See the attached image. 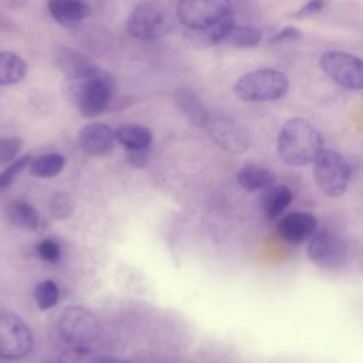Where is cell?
I'll use <instances>...</instances> for the list:
<instances>
[{
	"label": "cell",
	"instance_id": "6da1fadb",
	"mask_svg": "<svg viewBox=\"0 0 363 363\" xmlns=\"http://www.w3.org/2000/svg\"><path fill=\"white\" fill-rule=\"evenodd\" d=\"M115 91V81L105 69L82 78H65L61 84L62 96L85 118H95L106 111Z\"/></svg>",
	"mask_w": 363,
	"mask_h": 363
},
{
	"label": "cell",
	"instance_id": "7a4b0ae2",
	"mask_svg": "<svg viewBox=\"0 0 363 363\" xmlns=\"http://www.w3.org/2000/svg\"><path fill=\"white\" fill-rule=\"evenodd\" d=\"M278 155L289 166H305L315 160L323 149V139L318 129L302 118L288 119L277 142Z\"/></svg>",
	"mask_w": 363,
	"mask_h": 363
},
{
	"label": "cell",
	"instance_id": "3957f363",
	"mask_svg": "<svg viewBox=\"0 0 363 363\" xmlns=\"http://www.w3.org/2000/svg\"><path fill=\"white\" fill-rule=\"evenodd\" d=\"M288 89V75L272 68L247 72L234 84L235 96L245 102H272L281 99Z\"/></svg>",
	"mask_w": 363,
	"mask_h": 363
},
{
	"label": "cell",
	"instance_id": "277c9868",
	"mask_svg": "<svg viewBox=\"0 0 363 363\" xmlns=\"http://www.w3.org/2000/svg\"><path fill=\"white\" fill-rule=\"evenodd\" d=\"M313 177L318 187L329 197L342 196L350 180V167L346 159L332 149H322L315 157Z\"/></svg>",
	"mask_w": 363,
	"mask_h": 363
},
{
	"label": "cell",
	"instance_id": "5b68a950",
	"mask_svg": "<svg viewBox=\"0 0 363 363\" xmlns=\"http://www.w3.org/2000/svg\"><path fill=\"white\" fill-rule=\"evenodd\" d=\"M33 343V332L26 320L13 311L0 309V359H21L31 352Z\"/></svg>",
	"mask_w": 363,
	"mask_h": 363
},
{
	"label": "cell",
	"instance_id": "8992f818",
	"mask_svg": "<svg viewBox=\"0 0 363 363\" xmlns=\"http://www.w3.org/2000/svg\"><path fill=\"white\" fill-rule=\"evenodd\" d=\"M58 330L61 337L72 346H89L101 333L99 320L85 306H68L60 316Z\"/></svg>",
	"mask_w": 363,
	"mask_h": 363
},
{
	"label": "cell",
	"instance_id": "52a82bcc",
	"mask_svg": "<svg viewBox=\"0 0 363 363\" xmlns=\"http://www.w3.org/2000/svg\"><path fill=\"white\" fill-rule=\"evenodd\" d=\"M169 20L164 10L153 1H140L126 20L128 33L138 40L150 41L166 34Z\"/></svg>",
	"mask_w": 363,
	"mask_h": 363
},
{
	"label": "cell",
	"instance_id": "ba28073f",
	"mask_svg": "<svg viewBox=\"0 0 363 363\" xmlns=\"http://www.w3.org/2000/svg\"><path fill=\"white\" fill-rule=\"evenodd\" d=\"M231 11V0H179L176 6L177 18L186 30L207 27Z\"/></svg>",
	"mask_w": 363,
	"mask_h": 363
},
{
	"label": "cell",
	"instance_id": "9c48e42d",
	"mask_svg": "<svg viewBox=\"0 0 363 363\" xmlns=\"http://www.w3.org/2000/svg\"><path fill=\"white\" fill-rule=\"evenodd\" d=\"M319 64L322 71L340 86L354 91L363 88V64L359 57L343 51H326Z\"/></svg>",
	"mask_w": 363,
	"mask_h": 363
},
{
	"label": "cell",
	"instance_id": "30bf717a",
	"mask_svg": "<svg viewBox=\"0 0 363 363\" xmlns=\"http://www.w3.org/2000/svg\"><path fill=\"white\" fill-rule=\"evenodd\" d=\"M347 254V245L345 240L332 230L315 231L309 237L308 257L320 268L333 269L343 264Z\"/></svg>",
	"mask_w": 363,
	"mask_h": 363
},
{
	"label": "cell",
	"instance_id": "8fae6325",
	"mask_svg": "<svg viewBox=\"0 0 363 363\" xmlns=\"http://www.w3.org/2000/svg\"><path fill=\"white\" fill-rule=\"evenodd\" d=\"M211 139L225 152L240 155L247 150L248 139L244 130L223 112H210L204 123Z\"/></svg>",
	"mask_w": 363,
	"mask_h": 363
},
{
	"label": "cell",
	"instance_id": "7c38bea8",
	"mask_svg": "<svg viewBox=\"0 0 363 363\" xmlns=\"http://www.w3.org/2000/svg\"><path fill=\"white\" fill-rule=\"evenodd\" d=\"M277 230L286 242L301 244L318 230V218L305 211L289 213L279 220Z\"/></svg>",
	"mask_w": 363,
	"mask_h": 363
},
{
	"label": "cell",
	"instance_id": "4fadbf2b",
	"mask_svg": "<svg viewBox=\"0 0 363 363\" xmlns=\"http://www.w3.org/2000/svg\"><path fill=\"white\" fill-rule=\"evenodd\" d=\"M81 149L92 156H102L112 150L115 143V130L102 122L85 125L78 133Z\"/></svg>",
	"mask_w": 363,
	"mask_h": 363
},
{
	"label": "cell",
	"instance_id": "5bb4252c",
	"mask_svg": "<svg viewBox=\"0 0 363 363\" xmlns=\"http://www.w3.org/2000/svg\"><path fill=\"white\" fill-rule=\"evenodd\" d=\"M54 60L57 68L65 78L89 77L101 69V67H98L88 55L69 47H58Z\"/></svg>",
	"mask_w": 363,
	"mask_h": 363
},
{
	"label": "cell",
	"instance_id": "9a60e30c",
	"mask_svg": "<svg viewBox=\"0 0 363 363\" xmlns=\"http://www.w3.org/2000/svg\"><path fill=\"white\" fill-rule=\"evenodd\" d=\"M50 16L61 26H74L92 14L86 0H47Z\"/></svg>",
	"mask_w": 363,
	"mask_h": 363
},
{
	"label": "cell",
	"instance_id": "2e32d148",
	"mask_svg": "<svg viewBox=\"0 0 363 363\" xmlns=\"http://www.w3.org/2000/svg\"><path fill=\"white\" fill-rule=\"evenodd\" d=\"M235 24V17L234 13H228L218 21L199 28V30H186L184 37L193 44V45H200V47H210L216 45L221 41H224L225 35L231 30V27Z\"/></svg>",
	"mask_w": 363,
	"mask_h": 363
},
{
	"label": "cell",
	"instance_id": "e0dca14e",
	"mask_svg": "<svg viewBox=\"0 0 363 363\" xmlns=\"http://www.w3.org/2000/svg\"><path fill=\"white\" fill-rule=\"evenodd\" d=\"M176 102L180 111L183 112V115L186 116V119L191 125L200 126V128L204 126L210 111H207L206 105L194 91L189 88H180L176 92Z\"/></svg>",
	"mask_w": 363,
	"mask_h": 363
},
{
	"label": "cell",
	"instance_id": "ac0fdd59",
	"mask_svg": "<svg viewBox=\"0 0 363 363\" xmlns=\"http://www.w3.org/2000/svg\"><path fill=\"white\" fill-rule=\"evenodd\" d=\"M6 218L20 230L33 231L40 225V214L34 206L26 200H13L6 207Z\"/></svg>",
	"mask_w": 363,
	"mask_h": 363
},
{
	"label": "cell",
	"instance_id": "d6986e66",
	"mask_svg": "<svg viewBox=\"0 0 363 363\" xmlns=\"http://www.w3.org/2000/svg\"><path fill=\"white\" fill-rule=\"evenodd\" d=\"M115 140H118L126 150L149 149L153 140L152 130L143 125L128 123L115 130Z\"/></svg>",
	"mask_w": 363,
	"mask_h": 363
},
{
	"label": "cell",
	"instance_id": "ffe728a7",
	"mask_svg": "<svg viewBox=\"0 0 363 363\" xmlns=\"http://www.w3.org/2000/svg\"><path fill=\"white\" fill-rule=\"evenodd\" d=\"M237 180L247 191H258L271 187L275 179L268 169L257 164H247L238 170Z\"/></svg>",
	"mask_w": 363,
	"mask_h": 363
},
{
	"label": "cell",
	"instance_id": "44dd1931",
	"mask_svg": "<svg viewBox=\"0 0 363 363\" xmlns=\"http://www.w3.org/2000/svg\"><path fill=\"white\" fill-rule=\"evenodd\" d=\"M27 69V64L20 55L11 51H0V86L18 84L26 77Z\"/></svg>",
	"mask_w": 363,
	"mask_h": 363
},
{
	"label": "cell",
	"instance_id": "7402d4cb",
	"mask_svg": "<svg viewBox=\"0 0 363 363\" xmlns=\"http://www.w3.org/2000/svg\"><path fill=\"white\" fill-rule=\"evenodd\" d=\"M64 164H65L64 156L52 152V153H44L31 159L28 167L33 176L41 177V179H50L60 174L61 170L64 169Z\"/></svg>",
	"mask_w": 363,
	"mask_h": 363
},
{
	"label": "cell",
	"instance_id": "603a6c76",
	"mask_svg": "<svg viewBox=\"0 0 363 363\" xmlns=\"http://www.w3.org/2000/svg\"><path fill=\"white\" fill-rule=\"evenodd\" d=\"M292 201V193L286 186H277L268 190L262 199V210L267 218L279 217Z\"/></svg>",
	"mask_w": 363,
	"mask_h": 363
},
{
	"label": "cell",
	"instance_id": "cb8c5ba5",
	"mask_svg": "<svg viewBox=\"0 0 363 363\" xmlns=\"http://www.w3.org/2000/svg\"><path fill=\"white\" fill-rule=\"evenodd\" d=\"M262 40V31L250 26H233L224 41L238 48H254Z\"/></svg>",
	"mask_w": 363,
	"mask_h": 363
},
{
	"label": "cell",
	"instance_id": "d4e9b609",
	"mask_svg": "<svg viewBox=\"0 0 363 363\" xmlns=\"http://www.w3.org/2000/svg\"><path fill=\"white\" fill-rule=\"evenodd\" d=\"M33 295L37 306L41 311H47L57 305L60 298V289L52 279H44L35 285Z\"/></svg>",
	"mask_w": 363,
	"mask_h": 363
},
{
	"label": "cell",
	"instance_id": "484cf974",
	"mask_svg": "<svg viewBox=\"0 0 363 363\" xmlns=\"http://www.w3.org/2000/svg\"><path fill=\"white\" fill-rule=\"evenodd\" d=\"M30 160H31L30 155L20 156L13 162H10L9 166L0 172V194L6 191L18 179V176L28 167Z\"/></svg>",
	"mask_w": 363,
	"mask_h": 363
},
{
	"label": "cell",
	"instance_id": "4316f807",
	"mask_svg": "<svg viewBox=\"0 0 363 363\" xmlns=\"http://www.w3.org/2000/svg\"><path fill=\"white\" fill-rule=\"evenodd\" d=\"M99 357L88 346H72L60 354L58 363H99Z\"/></svg>",
	"mask_w": 363,
	"mask_h": 363
},
{
	"label": "cell",
	"instance_id": "83f0119b",
	"mask_svg": "<svg viewBox=\"0 0 363 363\" xmlns=\"http://www.w3.org/2000/svg\"><path fill=\"white\" fill-rule=\"evenodd\" d=\"M23 147V139L18 136L0 138V166H4L16 159Z\"/></svg>",
	"mask_w": 363,
	"mask_h": 363
},
{
	"label": "cell",
	"instance_id": "f1b7e54d",
	"mask_svg": "<svg viewBox=\"0 0 363 363\" xmlns=\"http://www.w3.org/2000/svg\"><path fill=\"white\" fill-rule=\"evenodd\" d=\"M72 201L65 193H55L50 200V211L57 220H64L72 213Z\"/></svg>",
	"mask_w": 363,
	"mask_h": 363
},
{
	"label": "cell",
	"instance_id": "f546056e",
	"mask_svg": "<svg viewBox=\"0 0 363 363\" xmlns=\"http://www.w3.org/2000/svg\"><path fill=\"white\" fill-rule=\"evenodd\" d=\"M37 254L41 259H44L47 262H51V264H55L61 258V248L54 240L45 238V240H41L37 244Z\"/></svg>",
	"mask_w": 363,
	"mask_h": 363
},
{
	"label": "cell",
	"instance_id": "4dcf8cb0",
	"mask_svg": "<svg viewBox=\"0 0 363 363\" xmlns=\"http://www.w3.org/2000/svg\"><path fill=\"white\" fill-rule=\"evenodd\" d=\"M326 4H328V0H309L301 9H298L295 13H292L291 17L296 18V20L312 17V16L320 13L326 7Z\"/></svg>",
	"mask_w": 363,
	"mask_h": 363
},
{
	"label": "cell",
	"instance_id": "1f68e13d",
	"mask_svg": "<svg viewBox=\"0 0 363 363\" xmlns=\"http://www.w3.org/2000/svg\"><path fill=\"white\" fill-rule=\"evenodd\" d=\"M302 38V31L295 26H286L269 38V44H282L286 41H298Z\"/></svg>",
	"mask_w": 363,
	"mask_h": 363
},
{
	"label": "cell",
	"instance_id": "d6a6232c",
	"mask_svg": "<svg viewBox=\"0 0 363 363\" xmlns=\"http://www.w3.org/2000/svg\"><path fill=\"white\" fill-rule=\"evenodd\" d=\"M128 159L135 167H145L149 160V149L128 150Z\"/></svg>",
	"mask_w": 363,
	"mask_h": 363
},
{
	"label": "cell",
	"instance_id": "836d02e7",
	"mask_svg": "<svg viewBox=\"0 0 363 363\" xmlns=\"http://www.w3.org/2000/svg\"><path fill=\"white\" fill-rule=\"evenodd\" d=\"M99 363H129V362H125V360H122V359H118V357L101 356V357H99Z\"/></svg>",
	"mask_w": 363,
	"mask_h": 363
}]
</instances>
